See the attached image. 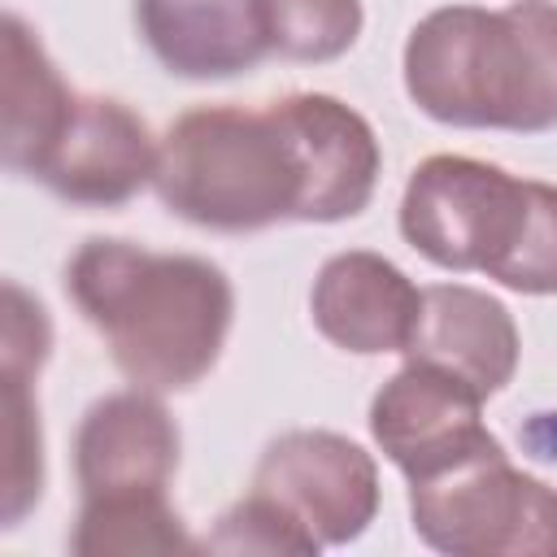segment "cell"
Segmentation results:
<instances>
[{
    "instance_id": "7a4b0ae2",
    "label": "cell",
    "mask_w": 557,
    "mask_h": 557,
    "mask_svg": "<svg viewBox=\"0 0 557 557\" xmlns=\"http://www.w3.org/2000/svg\"><path fill=\"white\" fill-rule=\"evenodd\" d=\"M409 100L466 131L540 135L557 126V4H444L405 39Z\"/></svg>"
},
{
    "instance_id": "5bb4252c",
    "label": "cell",
    "mask_w": 557,
    "mask_h": 557,
    "mask_svg": "<svg viewBox=\"0 0 557 557\" xmlns=\"http://www.w3.org/2000/svg\"><path fill=\"white\" fill-rule=\"evenodd\" d=\"M78 91L57 74L39 35L9 13L4 17V165L35 178L57 144Z\"/></svg>"
},
{
    "instance_id": "9a60e30c",
    "label": "cell",
    "mask_w": 557,
    "mask_h": 557,
    "mask_svg": "<svg viewBox=\"0 0 557 557\" xmlns=\"http://www.w3.org/2000/svg\"><path fill=\"white\" fill-rule=\"evenodd\" d=\"M200 548L178 509L165 492L157 496H113V500H83L70 553L104 557V553H191Z\"/></svg>"
},
{
    "instance_id": "3957f363",
    "label": "cell",
    "mask_w": 557,
    "mask_h": 557,
    "mask_svg": "<svg viewBox=\"0 0 557 557\" xmlns=\"http://www.w3.org/2000/svg\"><path fill=\"white\" fill-rule=\"evenodd\" d=\"M152 187L170 213L222 235L309 213V165L283 100L187 109L161 135Z\"/></svg>"
},
{
    "instance_id": "8fae6325",
    "label": "cell",
    "mask_w": 557,
    "mask_h": 557,
    "mask_svg": "<svg viewBox=\"0 0 557 557\" xmlns=\"http://www.w3.org/2000/svg\"><path fill=\"white\" fill-rule=\"evenodd\" d=\"M135 26L178 78H235L270 57L257 0H135Z\"/></svg>"
},
{
    "instance_id": "8992f818",
    "label": "cell",
    "mask_w": 557,
    "mask_h": 557,
    "mask_svg": "<svg viewBox=\"0 0 557 557\" xmlns=\"http://www.w3.org/2000/svg\"><path fill=\"white\" fill-rule=\"evenodd\" d=\"M483 400L487 396L466 379L431 361H409L374 392L370 435L409 483H422L470 457L505 448L483 426Z\"/></svg>"
},
{
    "instance_id": "9c48e42d",
    "label": "cell",
    "mask_w": 557,
    "mask_h": 557,
    "mask_svg": "<svg viewBox=\"0 0 557 557\" xmlns=\"http://www.w3.org/2000/svg\"><path fill=\"white\" fill-rule=\"evenodd\" d=\"M178 470V426L157 392L131 387L100 396L74 435V474L83 500L157 496Z\"/></svg>"
},
{
    "instance_id": "2e32d148",
    "label": "cell",
    "mask_w": 557,
    "mask_h": 557,
    "mask_svg": "<svg viewBox=\"0 0 557 557\" xmlns=\"http://www.w3.org/2000/svg\"><path fill=\"white\" fill-rule=\"evenodd\" d=\"M270 35V52L287 61H335L344 57L366 22L361 0H257Z\"/></svg>"
},
{
    "instance_id": "52a82bcc",
    "label": "cell",
    "mask_w": 557,
    "mask_h": 557,
    "mask_svg": "<svg viewBox=\"0 0 557 557\" xmlns=\"http://www.w3.org/2000/svg\"><path fill=\"white\" fill-rule=\"evenodd\" d=\"M252 492L292 513L322 548L348 544L379 513V466L348 435L287 431L265 444Z\"/></svg>"
},
{
    "instance_id": "30bf717a",
    "label": "cell",
    "mask_w": 557,
    "mask_h": 557,
    "mask_svg": "<svg viewBox=\"0 0 557 557\" xmlns=\"http://www.w3.org/2000/svg\"><path fill=\"white\" fill-rule=\"evenodd\" d=\"M418 309L422 292L409 283V274L366 248L335 252L309 292V313L322 339L357 357L405 352L418 326Z\"/></svg>"
},
{
    "instance_id": "e0dca14e",
    "label": "cell",
    "mask_w": 557,
    "mask_h": 557,
    "mask_svg": "<svg viewBox=\"0 0 557 557\" xmlns=\"http://www.w3.org/2000/svg\"><path fill=\"white\" fill-rule=\"evenodd\" d=\"M26 370H4V413H9V431H4V527H17L44 492V431H39V405L30 392Z\"/></svg>"
},
{
    "instance_id": "6da1fadb",
    "label": "cell",
    "mask_w": 557,
    "mask_h": 557,
    "mask_svg": "<svg viewBox=\"0 0 557 557\" xmlns=\"http://www.w3.org/2000/svg\"><path fill=\"white\" fill-rule=\"evenodd\" d=\"M65 292L113 366L144 392L196 387L218 366L235 318L222 265L131 239H87L65 265Z\"/></svg>"
},
{
    "instance_id": "7c38bea8",
    "label": "cell",
    "mask_w": 557,
    "mask_h": 557,
    "mask_svg": "<svg viewBox=\"0 0 557 557\" xmlns=\"http://www.w3.org/2000/svg\"><path fill=\"white\" fill-rule=\"evenodd\" d=\"M518 326L513 313L466 283H435L422 287V309L413 339L405 348L409 361H431L457 379H466L474 392L496 396L509 387L518 370Z\"/></svg>"
},
{
    "instance_id": "ba28073f",
    "label": "cell",
    "mask_w": 557,
    "mask_h": 557,
    "mask_svg": "<svg viewBox=\"0 0 557 557\" xmlns=\"http://www.w3.org/2000/svg\"><path fill=\"white\" fill-rule=\"evenodd\" d=\"M157 152L161 144L131 104L113 96H78L35 183L65 205L117 209L152 183Z\"/></svg>"
},
{
    "instance_id": "d6986e66",
    "label": "cell",
    "mask_w": 557,
    "mask_h": 557,
    "mask_svg": "<svg viewBox=\"0 0 557 557\" xmlns=\"http://www.w3.org/2000/svg\"><path fill=\"white\" fill-rule=\"evenodd\" d=\"M496 283L522 296H557V187L553 183H535L527 235Z\"/></svg>"
},
{
    "instance_id": "ac0fdd59",
    "label": "cell",
    "mask_w": 557,
    "mask_h": 557,
    "mask_svg": "<svg viewBox=\"0 0 557 557\" xmlns=\"http://www.w3.org/2000/svg\"><path fill=\"white\" fill-rule=\"evenodd\" d=\"M209 553H292V557H313L322 544L274 500L248 492L239 505H231L218 527L200 540Z\"/></svg>"
},
{
    "instance_id": "277c9868",
    "label": "cell",
    "mask_w": 557,
    "mask_h": 557,
    "mask_svg": "<svg viewBox=\"0 0 557 557\" xmlns=\"http://www.w3.org/2000/svg\"><path fill=\"white\" fill-rule=\"evenodd\" d=\"M535 178L492 161L435 152L413 165L400 196V235L440 270H483L500 278L531 222Z\"/></svg>"
},
{
    "instance_id": "5b68a950",
    "label": "cell",
    "mask_w": 557,
    "mask_h": 557,
    "mask_svg": "<svg viewBox=\"0 0 557 557\" xmlns=\"http://www.w3.org/2000/svg\"><path fill=\"white\" fill-rule=\"evenodd\" d=\"M409 518L448 557H557V487L518 470L505 448L409 483Z\"/></svg>"
},
{
    "instance_id": "4fadbf2b",
    "label": "cell",
    "mask_w": 557,
    "mask_h": 557,
    "mask_svg": "<svg viewBox=\"0 0 557 557\" xmlns=\"http://www.w3.org/2000/svg\"><path fill=\"white\" fill-rule=\"evenodd\" d=\"M283 109L300 135L309 165V213L305 222H344L357 218L379 187V139L374 126L326 91H292Z\"/></svg>"
}]
</instances>
